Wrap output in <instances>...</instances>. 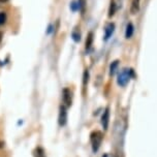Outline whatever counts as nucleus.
<instances>
[{
  "label": "nucleus",
  "instance_id": "nucleus-1",
  "mask_svg": "<svg viewBox=\"0 0 157 157\" xmlns=\"http://www.w3.org/2000/svg\"><path fill=\"white\" fill-rule=\"evenodd\" d=\"M133 77L132 69H123V71L118 75L117 82L120 86H125L126 84L129 82V80Z\"/></svg>",
  "mask_w": 157,
  "mask_h": 157
},
{
  "label": "nucleus",
  "instance_id": "nucleus-11",
  "mask_svg": "<svg viewBox=\"0 0 157 157\" xmlns=\"http://www.w3.org/2000/svg\"><path fill=\"white\" fill-rule=\"evenodd\" d=\"M118 65H119V63H118V61H114L113 63L111 64V67H110V74L111 75H114L115 72H116L117 68H118Z\"/></svg>",
  "mask_w": 157,
  "mask_h": 157
},
{
  "label": "nucleus",
  "instance_id": "nucleus-2",
  "mask_svg": "<svg viewBox=\"0 0 157 157\" xmlns=\"http://www.w3.org/2000/svg\"><path fill=\"white\" fill-rule=\"evenodd\" d=\"M102 142V133L100 131H94L91 133V144H92V149L94 152L99 149L100 145Z\"/></svg>",
  "mask_w": 157,
  "mask_h": 157
},
{
  "label": "nucleus",
  "instance_id": "nucleus-13",
  "mask_svg": "<svg viewBox=\"0 0 157 157\" xmlns=\"http://www.w3.org/2000/svg\"><path fill=\"white\" fill-rule=\"evenodd\" d=\"M88 77H89V74H88V71H85L84 72V85H86L87 82H88Z\"/></svg>",
  "mask_w": 157,
  "mask_h": 157
},
{
  "label": "nucleus",
  "instance_id": "nucleus-8",
  "mask_svg": "<svg viewBox=\"0 0 157 157\" xmlns=\"http://www.w3.org/2000/svg\"><path fill=\"white\" fill-rule=\"evenodd\" d=\"M118 7H119V5H118L116 0H112L111 4H110V10H109V16H110V17L114 16L115 13L117 12Z\"/></svg>",
  "mask_w": 157,
  "mask_h": 157
},
{
  "label": "nucleus",
  "instance_id": "nucleus-14",
  "mask_svg": "<svg viewBox=\"0 0 157 157\" xmlns=\"http://www.w3.org/2000/svg\"><path fill=\"white\" fill-rule=\"evenodd\" d=\"M1 40H2V33L0 32V43H1Z\"/></svg>",
  "mask_w": 157,
  "mask_h": 157
},
{
  "label": "nucleus",
  "instance_id": "nucleus-4",
  "mask_svg": "<svg viewBox=\"0 0 157 157\" xmlns=\"http://www.w3.org/2000/svg\"><path fill=\"white\" fill-rule=\"evenodd\" d=\"M109 122H110V111H109V109H105L101 116V124L105 129H108Z\"/></svg>",
  "mask_w": 157,
  "mask_h": 157
},
{
  "label": "nucleus",
  "instance_id": "nucleus-6",
  "mask_svg": "<svg viewBox=\"0 0 157 157\" xmlns=\"http://www.w3.org/2000/svg\"><path fill=\"white\" fill-rule=\"evenodd\" d=\"M114 30H115V25L113 23H109L106 25L105 28V40H108V39L113 35Z\"/></svg>",
  "mask_w": 157,
  "mask_h": 157
},
{
  "label": "nucleus",
  "instance_id": "nucleus-10",
  "mask_svg": "<svg viewBox=\"0 0 157 157\" xmlns=\"http://www.w3.org/2000/svg\"><path fill=\"white\" fill-rule=\"evenodd\" d=\"M92 41H93V33L90 32L88 34V37L86 39V50H89L92 46Z\"/></svg>",
  "mask_w": 157,
  "mask_h": 157
},
{
  "label": "nucleus",
  "instance_id": "nucleus-16",
  "mask_svg": "<svg viewBox=\"0 0 157 157\" xmlns=\"http://www.w3.org/2000/svg\"><path fill=\"white\" fill-rule=\"evenodd\" d=\"M1 2H5V1H7V0H0Z\"/></svg>",
  "mask_w": 157,
  "mask_h": 157
},
{
  "label": "nucleus",
  "instance_id": "nucleus-7",
  "mask_svg": "<svg viewBox=\"0 0 157 157\" xmlns=\"http://www.w3.org/2000/svg\"><path fill=\"white\" fill-rule=\"evenodd\" d=\"M140 6H141V0H132V2H131V7H130L131 13L136 15V13H139Z\"/></svg>",
  "mask_w": 157,
  "mask_h": 157
},
{
  "label": "nucleus",
  "instance_id": "nucleus-12",
  "mask_svg": "<svg viewBox=\"0 0 157 157\" xmlns=\"http://www.w3.org/2000/svg\"><path fill=\"white\" fill-rule=\"evenodd\" d=\"M5 20H6V16L4 13H0V25L5 23Z\"/></svg>",
  "mask_w": 157,
  "mask_h": 157
},
{
  "label": "nucleus",
  "instance_id": "nucleus-15",
  "mask_svg": "<svg viewBox=\"0 0 157 157\" xmlns=\"http://www.w3.org/2000/svg\"><path fill=\"white\" fill-rule=\"evenodd\" d=\"M2 147H3V143L0 142V148H2Z\"/></svg>",
  "mask_w": 157,
  "mask_h": 157
},
{
  "label": "nucleus",
  "instance_id": "nucleus-5",
  "mask_svg": "<svg viewBox=\"0 0 157 157\" xmlns=\"http://www.w3.org/2000/svg\"><path fill=\"white\" fill-rule=\"evenodd\" d=\"M63 102L66 106H71V92L67 88L63 90Z\"/></svg>",
  "mask_w": 157,
  "mask_h": 157
},
{
  "label": "nucleus",
  "instance_id": "nucleus-9",
  "mask_svg": "<svg viewBox=\"0 0 157 157\" xmlns=\"http://www.w3.org/2000/svg\"><path fill=\"white\" fill-rule=\"evenodd\" d=\"M134 32V27L131 23H128L127 26H126V30H125V37L126 38H130L131 36L133 35Z\"/></svg>",
  "mask_w": 157,
  "mask_h": 157
},
{
  "label": "nucleus",
  "instance_id": "nucleus-17",
  "mask_svg": "<svg viewBox=\"0 0 157 157\" xmlns=\"http://www.w3.org/2000/svg\"><path fill=\"white\" fill-rule=\"evenodd\" d=\"M102 157H108V155H106V154H105V155H103Z\"/></svg>",
  "mask_w": 157,
  "mask_h": 157
},
{
  "label": "nucleus",
  "instance_id": "nucleus-3",
  "mask_svg": "<svg viewBox=\"0 0 157 157\" xmlns=\"http://www.w3.org/2000/svg\"><path fill=\"white\" fill-rule=\"evenodd\" d=\"M66 121H67L66 109H65V106L61 105L60 106V113H59V124L63 126V125H65Z\"/></svg>",
  "mask_w": 157,
  "mask_h": 157
}]
</instances>
